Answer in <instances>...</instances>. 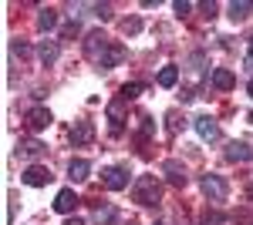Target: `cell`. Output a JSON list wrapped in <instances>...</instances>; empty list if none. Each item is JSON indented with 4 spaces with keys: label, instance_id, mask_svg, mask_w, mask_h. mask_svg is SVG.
<instances>
[{
    "label": "cell",
    "instance_id": "6da1fadb",
    "mask_svg": "<svg viewBox=\"0 0 253 225\" xmlns=\"http://www.w3.org/2000/svg\"><path fill=\"white\" fill-rule=\"evenodd\" d=\"M159 195H162V185H159L156 175H142V178H135L132 198H135L138 205H159Z\"/></svg>",
    "mask_w": 253,
    "mask_h": 225
},
{
    "label": "cell",
    "instance_id": "7a4b0ae2",
    "mask_svg": "<svg viewBox=\"0 0 253 225\" xmlns=\"http://www.w3.org/2000/svg\"><path fill=\"white\" fill-rule=\"evenodd\" d=\"M203 195H206L210 202H226V195H230V185H226L219 175H203Z\"/></svg>",
    "mask_w": 253,
    "mask_h": 225
},
{
    "label": "cell",
    "instance_id": "3957f363",
    "mask_svg": "<svg viewBox=\"0 0 253 225\" xmlns=\"http://www.w3.org/2000/svg\"><path fill=\"white\" fill-rule=\"evenodd\" d=\"M108 47H112V44H108V37H105L101 31H91V34L84 37V54L91 57L95 64H98V61H101V54H105Z\"/></svg>",
    "mask_w": 253,
    "mask_h": 225
},
{
    "label": "cell",
    "instance_id": "277c9868",
    "mask_svg": "<svg viewBox=\"0 0 253 225\" xmlns=\"http://www.w3.org/2000/svg\"><path fill=\"white\" fill-rule=\"evenodd\" d=\"M20 182H24V185H31V188H41V185H47V182H51V171L44 168V165H31V168L20 175Z\"/></svg>",
    "mask_w": 253,
    "mask_h": 225
},
{
    "label": "cell",
    "instance_id": "5b68a950",
    "mask_svg": "<svg viewBox=\"0 0 253 225\" xmlns=\"http://www.w3.org/2000/svg\"><path fill=\"white\" fill-rule=\"evenodd\" d=\"M193 125H196V131H199V138H203V141H216V138H219V125H216L210 114H199Z\"/></svg>",
    "mask_w": 253,
    "mask_h": 225
},
{
    "label": "cell",
    "instance_id": "8992f818",
    "mask_svg": "<svg viewBox=\"0 0 253 225\" xmlns=\"http://www.w3.org/2000/svg\"><path fill=\"white\" fill-rule=\"evenodd\" d=\"M101 182H105V188H112V192H122V188H128V171L125 168H108L101 175Z\"/></svg>",
    "mask_w": 253,
    "mask_h": 225
},
{
    "label": "cell",
    "instance_id": "52a82bcc",
    "mask_svg": "<svg viewBox=\"0 0 253 225\" xmlns=\"http://www.w3.org/2000/svg\"><path fill=\"white\" fill-rule=\"evenodd\" d=\"M125 57H128V51H125V47H118V44H112V47H108V51L101 54L98 67H101V71H112V67H115V64H122Z\"/></svg>",
    "mask_w": 253,
    "mask_h": 225
},
{
    "label": "cell",
    "instance_id": "ba28073f",
    "mask_svg": "<svg viewBox=\"0 0 253 225\" xmlns=\"http://www.w3.org/2000/svg\"><path fill=\"white\" fill-rule=\"evenodd\" d=\"M71 141H75V145H91V141H95V125H91V121H75Z\"/></svg>",
    "mask_w": 253,
    "mask_h": 225
},
{
    "label": "cell",
    "instance_id": "9c48e42d",
    "mask_svg": "<svg viewBox=\"0 0 253 225\" xmlns=\"http://www.w3.org/2000/svg\"><path fill=\"white\" fill-rule=\"evenodd\" d=\"M162 171H166V178H169V182H172L175 188H182L186 182H189V178H186V168H182V165H179L175 158H169V161L162 165Z\"/></svg>",
    "mask_w": 253,
    "mask_h": 225
},
{
    "label": "cell",
    "instance_id": "30bf717a",
    "mask_svg": "<svg viewBox=\"0 0 253 225\" xmlns=\"http://www.w3.org/2000/svg\"><path fill=\"white\" fill-rule=\"evenodd\" d=\"M75 205H78V195H75L71 188H61V192H58V198H54V212L68 215V212H75Z\"/></svg>",
    "mask_w": 253,
    "mask_h": 225
},
{
    "label": "cell",
    "instance_id": "8fae6325",
    "mask_svg": "<svg viewBox=\"0 0 253 225\" xmlns=\"http://www.w3.org/2000/svg\"><path fill=\"white\" fill-rule=\"evenodd\" d=\"M27 125H31V128H34V131H44V128H47V125H51V111H47V108H31V111H27Z\"/></svg>",
    "mask_w": 253,
    "mask_h": 225
},
{
    "label": "cell",
    "instance_id": "7c38bea8",
    "mask_svg": "<svg viewBox=\"0 0 253 225\" xmlns=\"http://www.w3.org/2000/svg\"><path fill=\"white\" fill-rule=\"evenodd\" d=\"M213 88L216 91H230V88H236V74L226 71V67H216L213 71Z\"/></svg>",
    "mask_w": 253,
    "mask_h": 225
},
{
    "label": "cell",
    "instance_id": "4fadbf2b",
    "mask_svg": "<svg viewBox=\"0 0 253 225\" xmlns=\"http://www.w3.org/2000/svg\"><path fill=\"white\" fill-rule=\"evenodd\" d=\"M41 155H44V145L38 138H24L17 145V158H41Z\"/></svg>",
    "mask_w": 253,
    "mask_h": 225
},
{
    "label": "cell",
    "instance_id": "5bb4252c",
    "mask_svg": "<svg viewBox=\"0 0 253 225\" xmlns=\"http://www.w3.org/2000/svg\"><path fill=\"white\" fill-rule=\"evenodd\" d=\"M226 158H230V161H250L253 148H250V145H243V141H233V145L226 148Z\"/></svg>",
    "mask_w": 253,
    "mask_h": 225
},
{
    "label": "cell",
    "instance_id": "9a60e30c",
    "mask_svg": "<svg viewBox=\"0 0 253 225\" xmlns=\"http://www.w3.org/2000/svg\"><path fill=\"white\" fill-rule=\"evenodd\" d=\"M88 171H91V165H88L84 158H71V165H68L71 182H84V178H88Z\"/></svg>",
    "mask_w": 253,
    "mask_h": 225
},
{
    "label": "cell",
    "instance_id": "2e32d148",
    "mask_svg": "<svg viewBox=\"0 0 253 225\" xmlns=\"http://www.w3.org/2000/svg\"><path fill=\"white\" fill-rule=\"evenodd\" d=\"M253 14V0H233L230 3V17L233 20H247Z\"/></svg>",
    "mask_w": 253,
    "mask_h": 225
},
{
    "label": "cell",
    "instance_id": "e0dca14e",
    "mask_svg": "<svg viewBox=\"0 0 253 225\" xmlns=\"http://www.w3.org/2000/svg\"><path fill=\"white\" fill-rule=\"evenodd\" d=\"M38 54H41V61L51 67L54 61H58V40H41V47H38Z\"/></svg>",
    "mask_w": 253,
    "mask_h": 225
},
{
    "label": "cell",
    "instance_id": "ac0fdd59",
    "mask_svg": "<svg viewBox=\"0 0 253 225\" xmlns=\"http://www.w3.org/2000/svg\"><path fill=\"white\" fill-rule=\"evenodd\" d=\"M175 81H179V67L175 64H166L159 71V88H175Z\"/></svg>",
    "mask_w": 253,
    "mask_h": 225
},
{
    "label": "cell",
    "instance_id": "d6986e66",
    "mask_svg": "<svg viewBox=\"0 0 253 225\" xmlns=\"http://www.w3.org/2000/svg\"><path fill=\"white\" fill-rule=\"evenodd\" d=\"M54 24H58V10H51V7H44V10H41V17H38V31L44 34V31H51Z\"/></svg>",
    "mask_w": 253,
    "mask_h": 225
},
{
    "label": "cell",
    "instance_id": "ffe728a7",
    "mask_svg": "<svg viewBox=\"0 0 253 225\" xmlns=\"http://www.w3.org/2000/svg\"><path fill=\"white\" fill-rule=\"evenodd\" d=\"M142 91H145V84H138V81H132V84H122V91H118V97H122V101H132V97H138Z\"/></svg>",
    "mask_w": 253,
    "mask_h": 225
},
{
    "label": "cell",
    "instance_id": "44dd1931",
    "mask_svg": "<svg viewBox=\"0 0 253 225\" xmlns=\"http://www.w3.org/2000/svg\"><path fill=\"white\" fill-rule=\"evenodd\" d=\"M112 222H115V208L112 205H105V208L95 212V225H112Z\"/></svg>",
    "mask_w": 253,
    "mask_h": 225
},
{
    "label": "cell",
    "instance_id": "7402d4cb",
    "mask_svg": "<svg viewBox=\"0 0 253 225\" xmlns=\"http://www.w3.org/2000/svg\"><path fill=\"white\" fill-rule=\"evenodd\" d=\"M78 20H71V24H64V27H61V40H71V37H78Z\"/></svg>",
    "mask_w": 253,
    "mask_h": 225
},
{
    "label": "cell",
    "instance_id": "603a6c76",
    "mask_svg": "<svg viewBox=\"0 0 253 225\" xmlns=\"http://www.w3.org/2000/svg\"><path fill=\"white\" fill-rule=\"evenodd\" d=\"M91 10H95L101 20H112V7H108V3H91Z\"/></svg>",
    "mask_w": 253,
    "mask_h": 225
},
{
    "label": "cell",
    "instance_id": "cb8c5ba5",
    "mask_svg": "<svg viewBox=\"0 0 253 225\" xmlns=\"http://www.w3.org/2000/svg\"><path fill=\"white\" fill-rule=\"evenodd\" d=\"M122 31H125V34H138V31H142V20H138V17L125 20V24H122Z\"/></svg>",
    "mask_w": 253,
    "mask_h": 225
},
{
    "label": "cell",
    "instance_id": "d4e9b609",
    "mask_svg": "<svg viewBox=\"0 0 253 225\" xmlns=\"http://www.w3.org/2000/svg\"><path fill=\"white\" fill-rule=\"evenodd\" d=\"M203 225H223V215L219 212H206L203 215Z\"/></svg>",
    "mask_w": 253,
    "mask_h": 225
},
{
    "label": "cell",
    "instance_id": "484cf974",
    "mask_svg": "<svg viewBox=\"0 0 253 225\" xmlns=\"http://www.w3.org/2000/svg\"><path fill=\"white\" fill-rule=\"evenodd\" d=\"M172 7H175V14H179V17H186V14L193 10V3H186V0H175Z\"/></svg>",
    "mask_w": 253,
    "mask_h": 225
},
{
    "label": "cell",
    "instance_id": "4316f807",
    "mask_svg": "<svg viewBox=\"0 0 253 225\" xmlns=\"http://www.w3.org/2000/svg\"><path fill=\"white\" fill-rule=\"evenodd\" d=\"M14 54H20V57H27V54H31V47H27V44H14Z\"/></svg>",
    "mask_w": 253,
    "mask_h": 225
},
{
    "label": "cell",
    "instance_id": "83f0119b",
    "mask_svg": "<svg viewBox=\"0 0 253 225\" xmlns=\"http://www.w3.org/2000/svg\"><path fill=\"white\" fill-rule=\"evenodd\" d=\"M64 225H84V222H81V219H68Z\"/></svg>",
    "mask_w": 253,
    "mask_h": 225
},
{
    "label": "cell",
    "instance_id": "f1b7e54d",
    "mask_svg": "<svg viewBox=\"0 0 253 225\" xmlns=\"http://www.w3.org/2000/svg\"><path fill=\"white\" fill-rule=\"evenodd\" d=\"M250 61H253V37H250Z\"/></svg>",
    "mask_w": 253,
    "mask_h": 225
},
{
    "label": "cell",
    "instance_id": "f546056e",
    "mask_svg": "<svg viewBox=\"0 0 253 225\" xmlns=\"http://www.w3.org/2000/svg\"><path fill=\"white\" fill-rule=\"evenodd\" d=\"M250 97H253V81H250Z\"/></svg>",
    "mask_w": 253,
    "mask_h": 225
},
{
    "label": "cell",
    "instance_id": "4dcf8cb0",
    "mask_svg": "<svg viewBox=\"0 0 253 225\" xmlns=\"http://www.w3.org/2000/svg\"><path fill=\"white\" fill-rule=\"evenodd\" d=\"M156 225H162V222H156Z\"/></svg>",
    "mask_w": 253,
    "mask_h": 225
}]
</instances>
